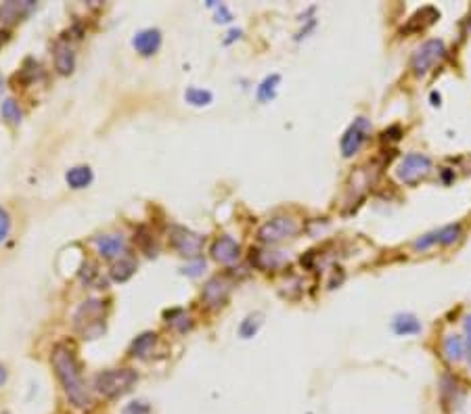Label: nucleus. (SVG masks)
<instances>
[{
	"mask_svg": "<svg viewBox=\"0 0 471 414\" xmlns=\"http://www.w3.org/2000/svg\"><path fill=\"white\" fill-rule=\"evenodd\" d=\"M162 44V32L149 28V30H140L134 38H132V47L136 49V53H140L142 57H149L153 53H157Z\"/></svg>",
	"mask_w": 471,
	"mask_h": 414,
	"instance_id": "nucleus-11",
	"label": "nucleus"
},
{
	"mask_svg": "<svg viewBox=\"0 0 471 414\" xmlns=\"http://www.w3.org/2000/svg\"><path fill=\"white\" fill-rule=\"evenodd\" d=\"M429 169H431V159L427 155H423V153H408L400 161V165L396 169V176L404 184H415L421 178H425L429 174Z\"/></svg>",
	"mask_w": 471,
	"mask_h": 414,
	"instance_id": "nucleus-6",
	"label": "nucleus"
},
{
	"mask_svg": "<svg viewBox=\"0 0 471 414\" xmlns=\"http://www.w3.org/2000/svg\"><path fill=\"white\" fill-rule=\"evenodd\" d=\"M371 130H373V128H371V122H369L367 117H356V119L348 126V130L344 132V136H342V142H340L342 155H344V157L356 155V153L363 149V144L369 140Z\"/></svg>",
	"mask_w": 471,
	"mask_h": 414,
	"instance_id": "nucleus-5",
	"label": "nucleus"
},
{
	"mask_svg": "<svg viewBox=\"0 0 471 414\" xmlns=\"http://www.w3.org/2000/svg\"><path fill=\"white\" fill-rule=\"evenodd\" d=\"M204 268H206V260H195L193 264L185 266V268H183V272H185V274H189V276H199Z\"/></svg>",
	"mask_w": 471,
	"mask_h": 414,
	"instance_id": "nucleus-31",
	"label": "nucleus"
},
{
	"mask_svg": "<svg viewBox=\"0 0 471 414\" xmlns=\"http://www.w3.org/2000/svg\"><path fill=\"white\" fill-rule=\"evenodd\" d=\"M97 247H99V254L107 260H113V258H119L124 251H126V241L117 235H109V237H99L97 239Z\"/></svg>",
	"mask_w": 471,
	"mask_h": 414,
	"instance_id": "nucleus-16",
	"label": "nucleus"
},
{
	"mask_svg": "<svg viewBox=\"0 0 471 414\" xmlns=\"http://www.w3.org/2000/svg\"><path fill=\"white\" fill-rule=\"evenodd\" d=\"M170 245L185 258H197L204 247V237L189 229L172 226L170 229Z\"/></svg>",
	"mask_w": 471,
	"mask_h": 414,
	"instance_id": "nucleus-7",
	"label": "nucleus"
},
{
	"mask_svg": "<svg viewBox=\"0 0 471 414\" xmlns=\"http://www.w3.org/2000/svg\"><path fill=\"white\" fill-rule=\"evenodd\" d=\"M465 354H467V362L471 366V316L465 318Z\"/></svg>",
	"mask_w": 471,
	"mask_h": 414,
	"instance_id": "nucleus-30",
	"label": "nucleus"
},
{
	"mask_svg": "<svg viewBox=\"0 0 471 414\" xmlns=\"http://www.w3.org/2000/svg\"><path fill=\"white\" fill-rule=\"evenodd\" d=\"M444 356L448 362H461L465 356V341L458 335H448L444 339Z\"/></svg>",
	"mask_w": 471,
	"mask_h": 414,
	"instance_id": "nucleus-21",
	"label": "nucleus"
},
{
	"mask_svg": "<svg viewBox=\"0 0 471 414\" xmlns=\"http://www.w3.org/2000/svg\"><path fill=\"white\" fill-rule=\"evenodd\" d=\"M55 67L61 76H67L74 72L76 67V51L74 47H69V42L59 40L55 44Z\"/></svg>",
	"mask_w": 471,
	"mask_h": 414,
	"instance_id": "nucleus-14",
	"label": "nucleus"
},
{
	"mask_svg": "<svg viewBox=\"0 0 471 414\" xmlns=\"http://www.w3.org/2000/svg\"><path fill=\"white\" fill-rule=\"evenodd\" d=\"M431 101H433V105H440V97H438L436 92L431 94Z\"/></svg>",
	"mask_w": 471,
	"mask_h": 414,
	"instance_id": "nucleus-33",
	"label": "nucleus"
},
{
	"mask_svg": "<svg viewBox=\"0 0 471 414\" xmlns=\"http://www.w3.org/2000/svg\"><path fill=\"white\" fill-rule=\"evenodd\" d=\"M153 341H155V335L153 333H144V335L136 337V341L132 343V354L138 356V358H144L151 351Z\"/></svg>",
	"mask_w": 471,
	"mask_h": 414,
	"instance_id": "nucleus-27",
	"label": "nucleus"
},
{
	"mask_svg": "<svg viewBox=\"0 0 471 414\" xmlns=\"http://www.w3.org/2000/svg\"><path fill=\"white\" fill-rule=\"evenodd\" d=\"M467 24H469V28H471V13H469V22H467Z\"/></svg>",
	"mask_w": 471,
	"mask_h": 414,
	"instance_id": "nucleus-35",
	"label": "nucleus"
},
{
	"mask_svg": "<svg viewBox=\"0 0 471 414\" xmlns=\"http://www.w3.org/2000/svg\"><path fill=\"white\" fill-rule=\"evenodd\" d=\"M7 381V370H5V366L0 364V385H3Z\"/></svg>",
	"mask_w": 471,
	"mask_h": 414,
	"instance_id": "nucleus-32",
	"label": "nucleus"
},
{
	"mask_svg": "<svg viewBox=\"0 0 471 414\" xmlns=\"http://www.w3.org/2000/svg\"><path fill=\"white\" fill-rule=\"evenodd\" d=\"M138 376L130 368H113V370H103L94 376V387L101 395L105 397H119L128 393L136 385Z\"/></svg>",
	"mask_w": 471,
	"mask_h": 414,
	"instance_id": "nucleus-2",
	"label": "nucleus"
},
{
	"mask_svg": "<svg viewBox=\"0 0 471 414\" xmlns=\"http://www.w3.org/2000/svg\"><path fill=\"white\" fill-rule=\"evenodd\" d=\"M3 117H5L9 124H13V126H19V124H22L24 113H22L19 105L15 103V99H7V101L3 103Z\"/></svg>",
	"mask_w": 471,
	"mask_h": 414,
	"instance_id": "nucleus-26",
	"label": "nucleus"
},
{
	"mask_svg": "<svg viewBox=\"0 0 471 414\" xmlns=\"http://www.w3.org/2000/svg\"><path fill=\"white\" fill-rule=\"evenodd\" d=\"M438 17H440V13L433 7H423L406 22V26L402 28V34H419V32L427 30L429 26H433Z\"/></svg>",
	"mask_w": 471,
	"mask_h": 414,
	"instance_id": "nucleus-13",
	"label": "nucleus"
},
{
	"mask_svg": "<svg viewBox=\"0 0 471 414\" xmlns=\"http://www.w3.org/2000/svg\"><path fill=\"white\" fill-rule=\"evenodd\" d=\"M279 82H281V76H279V74H272V76L264 78V82L258 86V101H260V103H266V101L274 99Z\"/></svg>",
	"mask_w": 471,
	"mask_h": 414,
	"instance_id": "nucleus-22",
	"label": "nucleus"
},
{
	"mask_svg": "<svg viewBox=\"0 0 471 414\" xmlns=\"http://www.w3.org/2000/svg\"><path fill=\"white\" fill-rule=\"evenodd\" d=\"M34 9V3H5L0 5V22H17Z\"/></svg>",
	"mask_w": 471,
	"mask_h": 414,
	"instance_id": "nucleus-18",
	"label": "nucleus"
},
{
	"mask_svg": "<svg viewBox=\"0 0 471 414\" xmlns=\"http://www.w3.org/2000/svg\"><path fill=\"white\" fill-rule=\"evenodd\" d=\"M458 237H461V224H448V226H442L440 231L427 233L421 239H417L415 249L423 251V249H429L431 245H452Z\"/></svg>",
	"mask_w": 471,
	"mask_h": 414,
	"instance_id": "nucleus-9",
	"label": "nucleus"
},
{
	"mask_svg": "<svg viewBox=\"0 0 471 414\" xmlns=\"http://www.w3.org/2000/svg\"><path fill=\"white\" fill-rule=\"evenodd\" d=\"M65 180L72 188H86L90 182H92V169L88 165H78V167H72L67 174H65Z\"/></svg>",
	"mask_w": 471,
	"mask_h": 414,
	"instance_id": "nucleus-19",
	"label": "nucleus"
},
{
	"mask_svg": "<svg viewBox=\"0 0 471 414\" xmlns=\"http://www.w3.org/2000/svg\"><path fill=\"white\" fill-rule=\"evenodd\" d=\"M299 233V224L289 216H276L268 222H264L258 231V239L262 243H279L285 239H291Z\"/></svg>",
	"mask_w": 471,
	"mask_h": 414,
	"instance_id": "nucleus-4",
	"label": "nucleus"
},
{
	"mask_svg": "<svg viewBox=\"0 0 471 414\" xmlns=\"http://www.w3.org/2000/svg\"><path fill=\"white\" fill-rule=\"evenodd\" d=\"M260 326H262V314H249V316L241 322L239 335H241L243 339H249V337H254V335L258 333Z\"/></svg>",
	"mask_w": 471,
	"mask_h": 414,
	"instance_id": "nucleus-24",
	"label": "nucleus"
},
{
	"mask_svg": "<svg viewBox=\"0 0 471 414\" xmlns=\"http://www.w3.org/2000/svg\"><path fill=\"white\" fill-rule=\"evenodd\" d=\"M124 414H151V408L147 401H132L124 408Z\"/></svg>",
	"mask_w": 471,
	"mask_h": 414,
	"instance_id": "nucleus-29",
	"label": "nucleus"
},
{
	"mask_svg": "<svg viewBox=\"0 0 471 414\" xmlns=\"http://www.w3.org/2000/svg\"><path fill=\"white\" fill-rule=\"evenodd\" d=\"M285 260L283 251H251V264L256 262L258 268H276Z\"/></svg>",
	"mask_w": 471,
	"mask_h": 414,
	"instance_id": "nucleus-20",
	"label": "nucleus"
},
{
	"mask_svg": "<svg viewBox=\"0 0 471 414\" xmlns=\"http://www.w3.org/2000/svg\"><path fill=\"white\" fill-rule=\"evenodd\" d=\"M9 235H11V216L5 207L0 205V245L9 239Z\"/></svg>",
	"mask_w": 471,
	"mask_h": 414,
	"instance_id": "nucleus-28",
	"label": "nucleus"
},
{
	"mask_svg": "<svg viewBox=\"0 0 471 414\" xmlns=\"http://www.w3.org/2000/svg\"><path fill=\"white\" fill-rule=\"evenodd\" d=\"M53 368H55L69 401L78 408H86L90 404V393L82 381V374L78 370L72 349H67L65 345H57L53 349Z\"/></svg>",
	"mask_w": 471,
	"mask_h": 414,
	"instance_id": "nucleus-1",
	"label": "nucleus"
},
{
	"mask_svg": "<svg viewBox=\"0 0 471 414\" xmlns=\"http://www.w3.org/2000/svg\"><path fill=\"white\" fill-rule=\"evenodd\" d=\"M229 293H231V281L226 276H214L204 287V301L210 308H220L224 306Z\"/></svg>",
	"mask_w": 471,
	"mask_h": 414,
	"instance_id": "nucleus-10",
	"label": "nucleus"
},
{
	"mask_svg": "<svg viewBox=\"0 0 471 414\" xmlns=\"http://www.w3.org/2000/svg\"><path fill=\"white\" fill-rule=\"evenodd\" d=\"M0 94H3V76H0Z\"/></svg>",
	"mask_w": 471,
	"mask_h": 414,
	"instance_id": "nucleus-34",
	"label": "nucleus"
},
{
	"mask_svg": "<svg viewBox=\"0 0 471 414\" xmlns=\"http://www.w3.org/2000/svg\"><path fill=\"white\" fill-rule=\"evenodd\" d=\"M134 270H136V262L124 258V260H119V262L111 268V279L117 281V283H124V281H128V279L134 274Z\"/></svg>",
	"mask_w": 471,
	"mask_h": 414,
	"instance_id": "nucleus-23",
	"label": "nucleus"
},
{
	"mask_svg": "<svg viewBox=\"0 0 471 414\" xmlns=\"http://www.w3.org/2000/svg\"><path fill=\"white\" fill-rule=\"evenodd\" d=\"M212 256L214 260H218L220 264H233L239 260L241 256V247L235 239L231 237H220L218 241H214L212 245Z\"/></svg>",
	"mask_w": 471,
	"mask_h": 414,
	"instance_id": "nucleus-12",
	"label": "nucleus"
},
{
	"mask_svg": "<svg viewBox=\"0 0 471 414\" xmlns=\"http://www.w3.org/2000/svg\"><path fill=\"white\" fill-rule=\"evenodd\" d=\"M187 103H191L193 107H204L212 103V92L210 90H201V88H189L185 92Z\"/></svg>",
	"mask_w": 471,
	"mask_h": 414,
	"instance_id": "nucleus-25",
	"label": "nucleus"
},
{
	"mask_svg": "<svg viewBox=\"0 0 471 414\" xmlns=\"http://www.w3.org/2000/svg\"><path fill=\"white\" fill-rule=\"evenodd\" d=\"M101 314H103V304L101 301H97V299H90V301H86L78 312H76V324H80L84 318H88L84 324V329H82V333H84V337H88V339H94L97 335H101L103 331H105V326H103V320H101Z\"/></svg>",
	"mask_w": 471,
	"mask_h": 414,
	"instance_id": "nucleus-8",
	"label": "nucleus"
},
{
	"mask_svg": "<svg viewBox=\"0 0 471 414\" xmlns=\"http://www.w3.org/2000/svg\"><path fill=\"white\" fill-rule=\"evenodd\" d=\"M440 395H442V404L444 406H461L463 404V389L458 387V383L454 381V376L444 374L440 381Z\"/></svg>",
	"mask_w": 471,
	"mask_h": 414,
	"instance_id": "nucleus-15",
	"label": "nucleus"
},
{
	"mask_svg": "<svg viewBox=\"0 0 471 414\" xmlns=\"http://www.w3.org/2000/svg\"><path fill=\"white\" fill-rule=\"evenodd\" d=\"M444 55H446V47H444L442 40L433 38V40L423 42V44L415 51V55H413V63H411V65H413V72H415L417 76L429 74V72L444 59Z\"/></svg>",
	"mask_w": 471,
	"mask_h": 414,
	"instance_id": "nucleus-3",
	"label": "nucleus"
},
{
	"mask_svg": "<svg viewBox=\"0 0 471 414\" xmlns=\"http://www.w3.org/2000/svg\"><path fill=\"white\" fill-rule=\"evenodd\" d=\"M392 329L396 335H417L421 333V322L413 314H398L392 320Z\"/></svg>",
	"mask_w": 471,
	"mask_h": 414,
	"instance_id": "nucleus-17",
	"label": "nucleus"
}]
</instances>
